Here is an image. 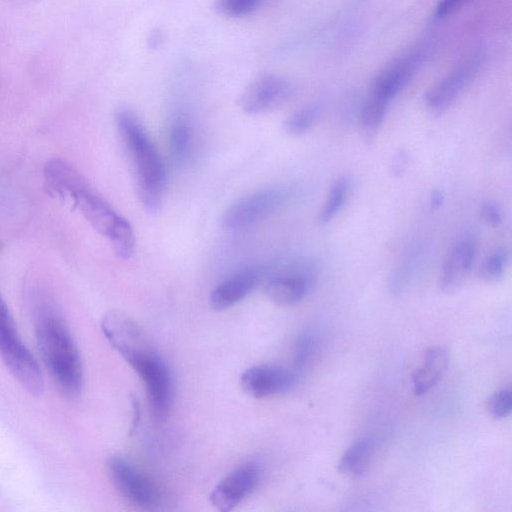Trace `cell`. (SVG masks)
Here are the masks:
<instances>
[{
	"label": "cell",
	"instance_id": "7402d4cb",
	"mask_svg": "<svg viewBox=\"0 0 512 512\" xmlns=\"http://www.w3.org/2000/svg\"><path fill=\"white\" fill-rule=\"evenodd\" d=\"M321 105L317 102L307 104L293 112L284 122V130L290 135H301L309 131L318 121Z\"/></svg>",
	"mask_w": 512,
	"mask_h": 512
},
{
	"label": "cell",
	"instance_id": "52a82bcc",
	"mask_svg": "<svg viewBox=\"0 0 512 512\" xmlns=\"http://www.w3.org/2000/svg\"><path fill=\"white\" fill-rule=\"evenodd\" d=\"M290 197L291 192L284 187L250 193L227 207L221 217L222 225L228 229H241L256 224L280 210Z\"/></svg>",
	"mask_w": 512,
	"mask_h": 512
},
{
	"label": "cell",
	"instance_id": "ac0fdd59",
	"mask_svg": "<svg viewBox=\"0 0 512 512\" xmlns=\"http://www.w3.org/2000/svg\"><path fill=\"white\" fill-rule=\"evenodd\" d=\"M372 451L373 443L370 438L356 440L341 456L338 471L345 475L361 476L368 467Z\"/></svg>",
	"mask_w": 512,
	"mask_h": 512
},
{
	"label": "cell",
	"instance_id": "d4e9b609",
	"mask_svg": "<svg viewBox=\"0 0 512 512\" xmlns=\"http://www.w3.org/2000/svg\"><path fill=\"white\" fill-rule=\"evenodd\" d=\"M488 413L494 419H504L512 410V391L510 387L502 388L494 392L486 402Z\"/></svg>",
	"mask_w": 512,
	"mask_h": 512
},
{
	"label": "cell",
	"instance_id": "8fae6325",
	"mask_svg": "<svg viewBox=\"0 0 512 512\" xmlns=\"http://www.w3.org/2000/svg\"><path fill=\"white\" fill-rule=\"evenodd\" d=\"M428 56L429 46L427 45H420L410 50L375 78L370 94L390 102L413 78Z\"/></svg>",
	"mask_w": 512,
	"mask_h": 512
},
{
	"label": "cell",
	"instance_id": "603a6c76",
	"mask_svg": "<svg viewBox=\"0 0 512 512\" xmlns=\"http://www.w3.org/2000/svg\"><path fill=\"white\" fill-rule=\"evenodd\" d=\"M509 252L506 249H499L490 254L479 267V276L486 282L499 281L507 267Z\"/></svg>",
	"mask_w": 512,
	"mask_h": 512
},
{
	"label": "cell",
	"instance_id": "d6986e66",
	"mask_svg": "<svg viewBox=\"0 0 512 512\" xmlns=\"http://www.w3.org/2000/svg\"><path fill=\"white\" fill-rule=\"evenodd\" d=\"M350 189L351 180L347 176H342L334 182L319 213L320 225L329 224L338 215L348 199Z\"/></svg>",
	"mask_w": 512,
	"mask_h": 512
},
{
	"label": "cell",
	"instance_id": "9c48e42d",
	"mask_svg": "<svg viewBox=\"0 0 512 512\" xmlns=\"http://www.w3.org/2000/svg\"><path fill=\"white\" fill-rule=\"evenodd\" d=\"M485 58V51L477 49L463 59L426 93L428 109L434 113H441L449 108L477 76Z\"/></svg>",
	"mask_w": 512,
	"mask_h": 512
},
{
	"label": "cell",
	"instance_id": "ba28073f",
	"mask_svg": "<svg viewBox=\"0 0 512 512\" xmlns=\"http://www.w3.org/2000/svg\"><path fill=\"white\" fill-rule=\"evenodd\" d=\"M314 270L310 260L291 259L272 273L269 271L265 280V294L280 306L298 304L311 288Z\"/></svg>",
	"mask_w": 512,
	"mask_h": 512
},
{
	"label": "cell",
	"instance_id": "30bf717a",
	"mask_svg": "<svg viewBox=\"0 0 512 512\" xmlns=\"http://www.w3.org/2000/svg\"><path fill=\"white\" fill-rule=\"evenodd\" d=\"M261 476L257 463L242 464L217 483L210 494L211 504L221 512L231 511L254 491Z\"/></svg>",
	"mask_w": 512,
	"mask_h": 512
},
{
	"label": "cell",
	"instance_id": "5bb4252c",
	"mask_svg": "<svg viewBox=\"0 0 512 512\" xmlns=\"http://www.w3.org/2000/svg\"><path fill=\"white\" fill-rule=\"evenodd\" d=\"M270 269L262 266L244 268L219 283L210 294V305L214 310H225L242 301L265 282Z\"/></svg>",
	"mask_w": 512,
	"mask_h": 512
},
{
	"label": "cell",
	"instance_id": "f1b7e54d",
	"mask_svg": "<svg viewBox=\"0 0 512 512\" xmlns=\"http://www.w3.org/2000/svg\"><path fill=\"white\" fill-rule=\"evenodd\" d=\"M444 202V195L441 190L435 189L430 196V204L434 209L439 208Z\"/></svg>",
	"mask_w": 512,
	"mask_h": 512
},
{
	"label": "cell",
	"instance_id": "8992f818",
	"mask_svg": "<svg viewBox=\"0 0 512 512\" xmlns=\"http://www.w3.org/2000/svg\"><path fill=\"white\" fill-rule=\"evenodd\" d=\"M107 466L112 483L129 502L144 509H155L160 505L159 487L130 459L114 454L109 457Z\"/></svg>",
	"mask_w": 512,
	"mask_h": 512
},
{
	"label": "cell",
	"instance_id": "44dd1931",
	"mask_svg": "<svg viewBox=\"0 0 512 512\" xmlns=\"http://www.w3.org/2000/svg\"><path fill=\"white\" fill-rule=\"evenodd\" d=\"M389 103L370 93L364 101L360 112V123L368 139L373 138L382 125Z\"/></svg>",
	"mask_w": 512,
	"mask_h": 512
},
{
	"label": "cell",
	"instance_id": "9a60e30c",
	"mask_svg": "<svg viewBox=\"0 0 512 512\" xmlns=\"http://www.w3.org/2000/svg\"><path fill=\"white\" fill-rule=\"evenodd\" d=\"M476 251V242L471 237L462 238L453 246L439 278V286L444 293L451 294L462 287L474 264Z\"/></svg>",
	"mask_w": 512,
	"mask_h": 512
},
{
	"label": "cell",
	"instance_id": "5b68a950",
	"mask_svg": "<svg viewBox=\"0 0 512 512\" xmlns=\"http://www.w3.org/2000/svg\"><path fill=\"white\" fill-rule=\"evenodd\" d=\"M0 358L30 394L38 396L42 393L44 381L40 366L21 339L14 318L1 295Z\"/></svg>",
	"mask_w": 512,
	"mask_h": 512
},
{
	"label": "cell",
	"instance_id": "e0dca14e",
	"mask_svg": "<svg viewBox=\"0 0 512 512\" xmlns=\"http://www.w3.org/2000/svg\"><path fill=\"white\" fill-rule=\"evenodd\" d=\"M426 249L417 244L406 253L393 270L389 279V290L394 295L403 293L420 271L425 260Z\"/></svg>",
	"mask_w": 512,
	"mask_h": 512
},
{
	"label": "cell",
	"instance_id": "83f0119b",
	"mask_svg": "<svg viewBox=\"0 0 512 512\" xmlns=\"http://www.w3.org/2000/svg\"><path fill=\"white\" fill-rule=\"evenodd\" d=\"M468 0H441L435 10L438 19L445 18L457 11Z\"/></svg>",
	"mask_w": 512,
	"mask_h": 512
},
{
	"label": "cell",
	"instance_id": "4316f807",
	"mask_svg": "<svg viewBox=\"0 0 512 512\" xmlns=\"http://www.w3.org/2000/svg\"><path fill=\"white\" fill-rule=\"evenodd\" d=\"M481 217L491 226H497L502 220L501 210L493 202H486L481 206Z\"/></svg>",
	"mask_w": 512,
	"mask_h": 512
},
{
	"label": "cell",
	"instance_id": "4fadbf2b",
	"mask_svg": "<svg viewBox=\"0 0 512 512\" xmlns=\"http://www.w3.org/2000/svg\"><path fill=\"white\" fill-rule=\"evenodd\" d=\"M296 380L295 371L279 365L263 364L245 370L240 384L248 395L265 398L290 390Z\"/></svg>",
	"mask_w": 512,
	"mask_h": 512
},
{
	"label": "cell",
	"instance_id": "7c38bea8",
	"mask_svg": "<svg viewBox=\"0 0 512 512\" xmlns=\"http://www.w3.org/2000/svg\"><path fill=\"white\" fill-rule=\"evenodd\" d=\"M294 93L290 81L275 74L254 79L239 98V105L249 114H260L285 103Z\"/></svg>",
	"mask_w": 512,
	"mask_h": 512
},
{
	"label": "cell",
	"instance_id": "cb8c5ba5",
	"mask_svg": "<svg viewBox=\"0 0 512 512\" xmlns=\"http://www.w3.org/2000/svg\"><path fill=\"white\" fill-rule=\"evenodd\" d=\"M318 347V338L311 331L302 332L295 343L294 366L297 371L303 370L313 358Z\"/></svg>",
	"mask_w": 512,
	"mask_h": 512
},
{
	"label": "cell",
	"instance_id": "277c9868",
	"mask_svg": "<svg viewBox=\"0 0 512 512\" xmlns=\"http://www.w3.org/2000/svg\"><path fill=\"white\" fill-rule=\"evenodd\" d=\"M118 133L129 159L135 189L143 207L157 213L162 206L166 172L162 158L140 119L131 110L116 114Z\"/></svg>",
	"mask_w": 512,
	"mask_h": 512
},
{
	"label": "cell",
	"instance_id": "3957f363",
	"mask_svg": "<svg viewBox=\"0 0 512 512\" xmlns=\"http://www.w3.org/2000/svg\"><path fill=\"white\" fill-rule=\"evenodd\" d=\"M31 311L37 348L46 368L67 394L79 393L83 365L78 346L55 300L42 290L31 293Z\"/></svg>",
	"mask_w": 512,
	"mask_h": 512
},
{
	"label": "cell",
	"instance_id": "ffe728a7",
	"mask_svg": "<svg viewBox=\"0 0 512 512\" xmlns=\"http://www.w3.org/2000/svg\"><path fill=\"white\" fill-rule=\"evenodd\" d=\"M168 145L173 162L178 166L183 165L187 161L191 149V130L185 120L176 119L171 124Z\"/></svg>",
	"mask_w": 512,
	"mask_h": 512
},
{
	"label": "cell",
	"instance_id": "2e32d148",
	"mask_svg": "<svg viewBox=\"0 0 512 512\" xmlns=\"http://www.w3.org/2000/svg\"><path fill=\"white\" fill-rule=\"evenodd\" d=\"M450 361V352L445 345L429 347L423 363L412 374L413 391L424 395L435 387L445 375Z\"/></svg>",
	"mask_w": 512,
	"mask_h": 512
},
{
	"label": "cell",
	"instance_id": "6da1fadb",
	"mask_svg": "<svg viewBox=\"0 0 512 512\" xmlns=\"http://www.w3.org/2000/svg\"><path fill=\"white\" fill-rule=\"evenodd\" d=\"M101 330L141 378L152 411L167 412L173 402L172 374L145 331L127 314L116 310L103 316Z\"/></svg>",
	"mask_w": 512,
	"mask_h": 512
},
{
	"label": "cell",
	"instance_id": "7a4b0ae2",
	"mask_svg": "<svg viewBox=\"0 0 512 512\" xmlns=\"http://www.w3.org/2000/svg\"><path fill=\"white\" fill-rule=\"evenodd\" d=\"M44 175L51 192L71 200L90 225L109 240L119 258L132 256L135 235L131 224L72 165L59 158L51 159Z\"/></svg>",
	"mask_w": 512,
	"mask_h": 512
},
{
	"label": "cell",
	"instance_id": "484cf974",
	"mask_svg": "<svg viewBox=\"0 0 512 512\" xmlns=\"http://www.w3.org/2000/svg\"><path fill=\"white\" fill-rule=\"evenodd\" d=\"M261 0H217L218 10L232 17L245 16L253 12Z\"/></svg>",
	"mask_w": 512,
	"mask_h": 512
}]
</instances>
